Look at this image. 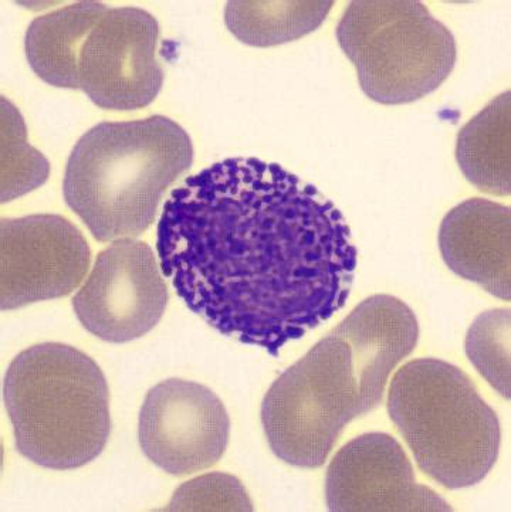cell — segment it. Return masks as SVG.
Returning <instances> with one entry per match:
<instances>
[{
    "label": "cell",
    "mask_w": 511,
    "mask_h": 512,
    "mask_svg": "<svg viewBox=\"0 0 511 512\" xmlns=\"http://www.w3.org/2000/svg\"><path fill=\"white\" fill-rule=\"evenodd\" d=\"M154 252L141 240H115L98 254L74 313L94 337L124 344L154 330L168 304V287Z\"/></svg>",
    "instance_id": "ba28073f"
},
{
    "label": "cell",
    "mask_w": 511,
    "mask_h": 512,
    "mask_svg": "<svg viewBox=\"0 0 511 512\" xmlns=\"http://www.w3.org/2000/svg\"><path fill=\"white\" fill-rule=\"evenodd\" d=\"M418 339L404 301H362L267 391L262 423L273 453L301 469L323 466L348 423L381 405L389 376Z\"/></svg>",
    "instance_id": "7a4b0ae2"
},
{
    "label": "cell",
    "mask_w": 511,
    "mask_h": 512,
    "mask_svg": "<svg viewBox=\"0 0 511 512\" xmlns=\"http://www.w3.org/2000/svg\"><path fill=\"white\" fill-rule=\"evenodd\" d=\"M157 252L192 313L272 356L343 310L358 264L341 210L257 158L216 162L174 189Z\"/></svg>",
    "instance_id": "6da1fadb"
},
{
    "label": "cell",
    "mask_w": 511,
    "mask_h": 512,
    "mask_svg": "<svg viewBox=\"0 0 511 512\" xmlns=\"http://www.w3.org/2000/svg\"><path fill=\"white\" fill-rule=\"evenodd\" d=\"M159 25L147 10L107 8L77 56V90L104 110L131 111L157 98L165 74Z\"/></svg>",
    "instance_id": "52a82bcc"
},
{
    "label": "cell",
    "mask_w": 511,
    "mask_h": 512,
    "mask_svg": "<svg viewBox=\"0 0 511 512\" xmlns=\"http://www.w3.org/2000/svg\"><path fill=\"white\" fill-rule=\"evenodd\" d=\"M443 261L456 276L487 293L511 298V213L509 206L467 199L450 210L439 229Z\"/></svg>",
    "instance_id": "7c38bea8"
},
{
    "label": "cell",
    "mask_w": 511,
    "mask_h": 512,
    "mask_svg": "<svg viewBox=\"0 0 511 512\" xmlns=\"http://www.w3.org/2000/svg\"><path fill=\"white\" fill-rule=\"evenodd\" d=\"M326 498L333 512L453 511L441 495L416 481L398 440L378 432L355 437L335 454Z\"/></svg>",
    "instance_id": "8fae6325"
},
{
    "label": "cell",
    "mask_w": 511,
    "mask_h": 512,
    "mask_svg": "<svg viewBox=\"0 0 511 512\" xmlns=\"http://www.w3.org/2000/svg\"><path fill=\"white\" fill-rule=\"evenodd\" d=\"M466 354L479 374L504 399H510V310L486 311L466 335Z\"/></svg>",
    "instance_id": "e0dca14e"
},
{
    "label": "cell",
    "mask_w": 511,
    "mask_h": 512,
    "mask_svg": "<svg viewBox=\"0 0 511 512\" xmlns=\"http://www.w3.org/2000/svg\"><path fill=\"white\" fill-rule=\"evenodd\" d=\"M142 452L165 473L182 477L211 469L230 439L225 405L206 386L168 379L148 392L140 412Z\"/></svg>",
    "instance_id": "9c48e42d"
},
{
    "label": "cell",
    "mask_w": 511,
    "mask_h": 512,
    "mask_svg": "<svg viewBox=\"0 0 511 512\" xmlns=\"http://www.w3.org/2000/svg\"><path fill=\"white\" fill-rule=\"evenodd\" d=\"M335 33L365 96L378 104H411L429 96L458 60L449 27L415 0H354Z\"/></svg>",
    "instance_id": "8992f818"
},
{
    "label": "cell",
    "mask_w": 511,
    "mask_h": 512,
    "mask_svg": "<svg viewBox=\"0 0 511 512\" xmlns=\"http://www.w3.org/2000/svg\"><path fill=\"white\" fill-rule=\"evenodd\" d=\"M192 162L191 137L171 118L101 122L71 151L64 199L97 242L135 239L150 229L165 192Z\"/></svg>",
    "instance_id": "3957f363"
},
{
    "label": "cell",
    "mask_w": 511,
    "mask_h": 512,
    "mask_svg": "<svg viewBox=\"0 0 511 512\" xmlns=\"http://www.w3.org/2000/svg\"><path fill=\"white\" fill-rule=\"evenodd\" d=\"M168 511H253L252 500L238 478L211 473L179 487Z\"/></svg>",
    "instance_id": "ac0fdd59"
},
{
    "label": "cell",
    "mask_w": 511,
    "mask_h": 512,
    "mask_svg": "<svg viewBox=\"0 0 511 512\" xmlns=\"http://www.w3.org/2000/svg\"><path fill=\"white\" fill-rule=\"evenodd\" d=\"M107 6L79 2L39 16L25 37L27 61L45 83L77 90V56L90 30Z\"/></svg>",
    "instance_id": "4fadbf2b"
},
{
    "label": "cell",
    "mask_w": 511,
    "mask_h": 512,
    "mask_svg": "<svg viewBox=\"0 0 511 512\" xmlns=\"http://www.w3.org/2000/svg\"><path fill=\"white\" fill-rule=\"evenodd\" d=\"M388 413L422 473L449 490L476 486L496 464L499 417L458 366L435 358L402 366Z\"/></svg>",
    "instance_id": "5b68a950"
},
{
    "label": "cell",
    "mask_w": 511,
    "mask_h": 512,
    "mask_svg": "<svg viewBox=\"0 0 511 512\" xmlns=\"http://www.w3.org/2000/svg\"><path fill=\"white\" fill-rule=\"evenodd\" d=\"M500 94L459 131L456 159L467 181L493 196L511 193V100Z\"/></svg>",
    "instance_id": "5bb4252c"
},
{
    "label": "cell",
    "mask_w": 511,
    "mask_h": 512,
    "mask_svg": "<svg viewBox=\"0 0 511 512\" xmlns=\"http://www.w3.org/2000/svg\"><path fill=\"white\" fill-rule=\"evenodd\" d=\"M47 159L26 141V127L19 111L2 98V202L26 195L49 176Z\"/></svg>",
    "instance_id": "2e32d148"
},
{
    "label": "cell",
    "mask_w": 511,
    "mask_h": 512,
    "mask_svg": "<svg viewBox=\"0 0 511 512\" xmlns=\"http://www.w3.org/2000/svg\"><path fill=\"white\" fill-rule=\"evenodd\" d=\"M334 2H229L225 23L240 42L253 47H273L310 35L323 25Z\"/></svg>",
    "instance_id": "9a60e30c"
},
{
    "label": "cell",
    "mask_w": 511,
    "mask_h": 512,
    "mask_svg": "<svg viewBox=\"0 0 511 512\" xmlns=\"http://www.w3.org/2000/svg\"><path fill=\"white\" fill-rule=\"evenodd\" d=\"M16 449L37 466L73 470L97 459L111 430L106 376L89 355L47 342L20 352L3 382Z\"/></svg>",
    "instance_id": "277c9868"
},
{
    "label": "cell",
    "mask_w": 511,
    "mask_h": 512,
    "mask_svg": "<svg viewBox=\"0 0 511 512\" xmlns=\"http://www.w3.org/2000/svg\"><path fill=\"white\" fill-rule=\"evenodd\" d=\"M0 303L16 310L69 296L90 269L91 249L79 227L59 215L2 219Z\"/></svg>",
    "instance_id": "30bf717a"
}]
</instances>
